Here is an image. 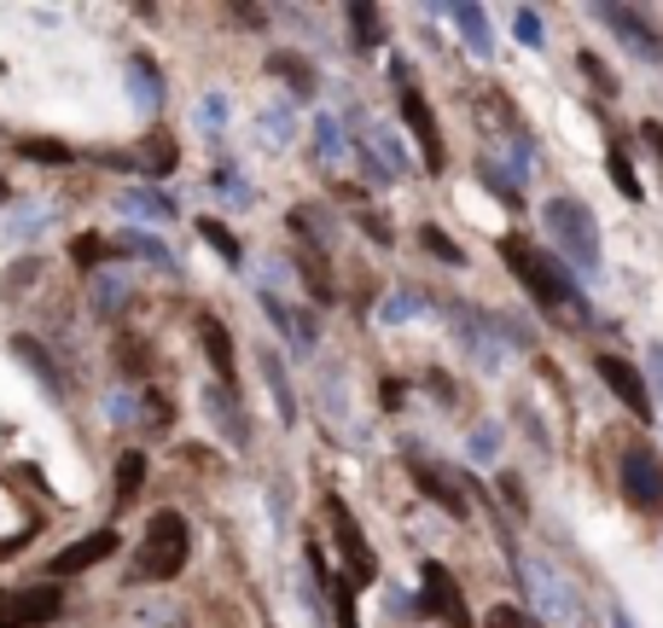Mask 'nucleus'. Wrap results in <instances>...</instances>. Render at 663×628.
I'll list each match as a JSON object with an SVG mask.
<instances>
[{
  "instance_id": "obj_1",
  "label": "nucleus",
  "mask_w": 663,
  "mask_h": 628,
  "mask_svg": "<svg viewBox=\"0 0 663 628\" xmlns=\"http://www.w3.org/2000/svg\"><path fill=\"white\" fill-rule=\"evenodd\" d=\"M501 257H506V268L518 274V285L530 292L541 309H570V315H582V297H576V285H570V274H565V262L558 257H548V250H536L530 239H501Z\"/></svg>"
},
{
  "instance_id": "obj_2",
  "label": "nucleus",
  "mask_w": 663,
  "mask_h": 628,
  "mask_svg": "<svg viewBox=\"0 0 663 628\" xmlns=\"http://www.w3.org/2000/svg\"><path fill=\"white\" fill-rule=\"evenodd\" d=\"M541 227H548V239L558 245V257H565L576 274H600L605 250H600V222H593V210L582 198H548V210H541Z\"/></svg>"
},
{
  "instance_id": "obj_3",
  "label": "nucleus",
  "mask_w": 663,
  "mask_h": 628,
  "mask_svg": "<svg viewBox=\"0 0 663 628\" xmlns=\"http://www.w3.org/2000/svg\"><path fill=\"white\" fill-rule=\"evenodd\" d=\"M186 553H193V530L175 506L151 513L146 535H140V553H134V582H175L186 570Z\"/></svg>"
},
{
  "instance_id": "obj_4",
  "label": "nucleus",
  "mask_w": 663,
  "mask_h": 628,
  "mask_svg": "<svg viewBox=\"0 0 663 628\" xmlns=\"http://www.w3.org/2000/svg\"><path fill=\"white\" fill-rule=\"evenodd\" d=\"M390 76H396V106L407 116V128H414V146H419V158L431 175H442L449 169V146H442V128H437V111H431V99H425V88L414 82V71H407L402 59H390Z\"/></svg>"
},
{
  "instance_id": "obj_5",
  "label": "nucleus",
  "mask_w": 663,
  "mask_h": 628,
  "mask_svg": "<svg viewBox=\"0 0 663 628\" xmlns=\"http://www.w3.org/2000/svg\"><path fill=\"white\" fill-rule=\"evenodd\" d=\"M327 524H332L337 553L349 558V582H355V588L372 582V576H379V558H372V541L361 535V524H355V513H349L344 495H327Z\"/></svg>"
},
{
  "instance_id": "obj_6",
  "label": "nucleus",
  "mask_w": 663,
  "mask_h": 628,
  "mask_svg": "<svg viewBox=\"0 0 663 628\" xmlns=\"http://www.w3.org/2000/svg\"><path fill=\"white\" fill-rule=\"evenodd\" d=\"M419 600H425V611H431V617L454 623V628H471L466 593H461V582H454L449 570L437 565V558H425V565H419Z\"/></svg>"
},
{
  "instance_id": "obj_7",
  "label": "nucleus",
  "mask_w": 663,
  "mask_h": 628,
  "mask_svg": "<svg viewBox=\"0 0 663 628\" xmlns=\"http://www.w3.org/2000/svg\"><path fill=\"white\" fill-rule=\"evenodd\" d=\"M617 483H623L628 506H640V513H663V460H652L646 448H628L623 454Z\"/></svg>"
},
{
  "instance_id": "obj_8",
  "label": "nucleus",
  "mask_w": 663,
  "mask_h": 628,
  "mask_svg": "<svg viewBox=\"0 0 663 628\" xmlns=\"http://www.w3.org/2000/svg\"><path fill=\"white\" fill-rule=\"evenodd\" d=\"M593 372H600L605 390H611V396H617L635 419H658V414H652V384H646V372H640L635 361H623V355H600V361H593Z\"/></svg>"
},
{
  "instance_id": "obj_9",
  "label": "nucleus",
  "mask_w": 663,
  "mask_h": 628,
  "mask_svg": "<svg viewBox=\"0 0 663 628\" xmlns=\"http://www.w3.org/2000/svg\"><path fill=\"white\" fill-rule=\"evenodd\" d=\"M59 588H24V593H0V628H47L59 623Z\"/></svg>"
},
{
  "instance_id": "obj_10",
  "label": "nucleus",
  "mask_w": 663,
  "mask_h": 628,
  "mask_svg": "<svg viewBox=\"0 0 663 628\" xmlns=\"http://www.w3.org/2000/svg\"><path fill=\"white\" fill-rule=\"evenodd\" d=\"M454 327H461V344L478 355V367H501L506 355V337L495 332V315L471 309V303H454Z\"/></svg>"
},
{
  "instance_id": "obj_11",
  "label": "nucleus",
  "mask_w": 663,
  "mask_h": 628,
  "mask_svg": "<svg viewBox=\"0 0 663 628\" xmlns=\"http://www.w3.org/2000/svg\"><path fill=\"white\" fill-rule=\"evenodd\" d=\"M204 414H210V426L228 436V448H245L250 443V419H245V407H240V390L233 384H210L204 390Z\"/></svg>"
},
{
  "instance_id": "obj_12",
  "label": "nucleus",
  "mask_w": 663,
  "mask_h": 628,
  "mask_svg": "<svg viewBox=\"0 0 663 628\" xmlns=\"http://www.w3.org/2000/svg\"><path fill=\"white\" fill-rule=\"evenodd\" d=\"M600 24L617 29V36L628 41V53H640L646 64L663 59V41H658V29H652V19H646V12H635V7H600Z\"/></svg>"
},
{
  "instance_id": "obj_13",
  "label": "nucleus",
  "mask_w": 663,
  "mask_h": 628,
  "mask_svg": "<svg viewBox=\"0 0 663 628\" xmlns=\"http://www.w3.org/2000/svg\"><path fill=\"white\" fill-rule=\"evenodd\" d=\"M407 478H414L419 495H431L442 513H454V518H466L471 506H466V483L454 478V471H437L431 460H407Z\"/></svg>"
},
{
  "instance_id": "obj_14",
  "label": "nucleus",
  "mask_w": 663,
  "mask_h": 628,
  "mask_svg": "<svg viewBox=\"0 0 663 628\" xmlns=\"http://www.w3.org/2000/svg\"><path fill=\"white\" fill-rule=\"evenodd\" d=\"M518 576H524V588L536 593V605L548 611V617H576V600H570V588L553 576V565H541V558H518Z\"/></svg>"
},
{
  "instance_id": "obj_15",
  "label": "nucleus",
  "mask_w": 663,
  "mask_h": 628,
  "mask_svg": "<svg viewBox=\"0 0 663 628\" xmlns=\"http://www.w3.org/2000/svg\"><path fill=\"white\" fill-rule=\"evenodd\" d=\"M262 315H268V327H274L280 337H292L297 349H315V337H320V320L315 315H297L280 292H262Z\"/></svg>"
},
{
  "instance_id": "obj_16",
  "label": "nucleus",
  "mask_w": 663,
  "mask_h": 628,
  "mask_svg": "<svg viewBox=\"0 0 663 628\" xmlns=\"http://www.w3.org/2000/svg\"><path fill=\"white\" fill-rule=\"evenodd\" d=\"M116 553V530H94V535H82V541H71L64 553H53V576H76V570H94L99 558H111Z\"/></svg>"
},
{
  "instance_id": "obj_17",
  "label": "nucleus",
  "mask_w": 663,
  "mask_h": 628,
  "mask_svg": "<svg viewBox=\"0 0 663 628\" xmlns=\"http://www.w3.org/2000/svg\"><path fill=\"white\" fill-rule=\"evenodd\" d=\"M106 163H128V169H140L146 181H163V175H175L181 146H175V134H146V146L134 151V158H106Z\"/></svg>"
},
{
  "instance_id": "obj_18",
  "label": "nucleus",
  "mask_w": 663,
  "mask_h": 628,
  "mask_svg": "<svg viewBox=\"0 0 663 628\" xmlns=\"http://www.w3.org/2000/svg\"><path fill=\"white\" fill-rule=\"evenodd\" d=\"M12 355H19V361H24L29 372H36L47 396H59V402L71 396V379L59 372V361H53V349H47V344H36V337H12Z\"/></svg>"
},
{
  "instance_id": "obj_19",
  "label": "nucleus",
  "mask_w": 663,
  "mask_h": 628,
  "mask_svg": "<svg viewBox=\"0 0 663 628\" xmlns=\"http://www.w3.org/2000/svg\"><path fill=\"white\" fill-rule=\"evenodd\" d=\"M128 99H134L146 116L163 111V71H158L146 53H128Z\"/></svg>"
},
{
  "instance_id": "obj_20",
  "label": "nucleus",
  "mask_w": 663,
  "mask_h": 628,
  "mask_svg": "<svg viewBox=\"0 0 663 628\" xmlns=\"http://www.w3.org/2000/svg\"><path fill=\"white\" fill-rule=\"evenodd\" d=\"M257 361H262V384H268V396H274L280 426H297V396H292V379H285V361L268 344L257 349Z\"/></svg>"
},
{
  "instance_id": "obj_21",
  "label": "nucleus",
  "mask_w": 663,
  "mask_h": 628,
  "mask_svg": "<svg viewBox=\"0 0 663 628\" xmlns=\"http://www.w3.org/2000/svg\"><path fill=\"white\" fill-rule=\"evenodd\" d=\"M88 303H94V315L99 320H123L128 315V274H94V285H88Z\"/></svg>"
},
{
  "instance_id": "obj_22",
  "label": "nucleus",
  "mask_w": 663,
  "mask_h": 628,
  "mask_svg": "<svg viewBox=\"0 0 663 628\" xmlns=\"http://www.w3.org/2000/svg\"><path fill=\"white\" fill-rule=\"evenodd\" d=\"M198 337H204V355H210V367L221 372V384H233V332L221 327L216 315L198 320Z\"/></svg>"
},
{
  "instance_id": "obj_23",
  "label": "nucleus",
  "mask_w": 663,
  "mask_h": 628,
  "mask_svg": "<svg viewBox=\"0 0 663 628\" xmlns=\"http://www.w3.org/2000/svg\"><path fill=\"white\" fill-rule=\"evenodd\" d=\"M116 210H123V216H146V222H169V216H175V198L151 193V186H123V193H116Z\"/></svg>"
},
{
  "instance_id": "obj_24",
  "label": "nucleus",
  "mask_w": 663,
  "mask_h": 628,
  "mask_svg": "<svg viewBox=\"0 0 663 628\" xmlns=\"http://www.w3.org/2000/svg\"><path fill=\"white\" fill-rule=\"evenodd\" d=\"M454 12V24H461V36H466V47L478 59H489L495 53V36H489V12L483 7H471V0H461V7H449Z\"/></svg>"
},
{
  "instance_id": "obj_25",
  "label": "nucleus",
  "mask_w": 663,
  "mask_h": 628,
  "mask_svg": "<svg viewBox=\"0 0 663 628\" xmlns=\"http://www.w3.org/2000/svg\"><path fill=\"white\" fill-rule=\"evenodd\" d=\"M268 76H280L297 99H309V94H315V64H309V59H297V53H285V47H280V53H268Z\"/></svg>"
},
{
  "instance_id": "obj_26",
  "label": "nucleus",
  "mask_w": 663,
  "mask_h": 628,
  "mask_svg": "<svg viewBox=\"0 0 663 628\" xmlns=\"http://www.w3.org/2000/svg\"><path fill=\"white\" fill-rule=\"evenodd\" d=\"M292 128H297V116H292V106H262V116H257V140L268 146V151H285L292 146Z\"/></svg>"
},
{
  "instance_id": "obj_27",
  "label": "nucleus",
  "mask_w": 663,
  "mask_h": 628,
  "mask_svg": "<svg viewBox=\"0 0 663 628\" xmlns=\"http://www.w3.org/2000/svg\"><path fill=\"white\" fill-rule=\"evenodd\" d=\"M116 250H123V257H140L151 268H175V250H169L163 239H151V233H140V227L116 233Z\"/></svg>"
},
{
  "instance_id": "obj_28",
  "label": "nucleus",
  "mask_w": 663,
  "mask_h": 628,
  "mask_svg": "<svg viewBox=\"0 0 663 628\" xmlns=\"http://www.w3.org/2000/svg\"><path fill=\"white\" fill-rule=\"evenodd\" d=\"M111 257H123V250H116V239H99V233H82V239L71 245V262L82 268V274H106Z\"/></svg>"
},
{
  "instance_id": "obj_29",
  "label": "nucleus",
  "mask_w": 663,
  "mask_h": 628,
  "mask_svg": "<svg viewBox=\"0 0 663 628\" xmlns=\"http://www.w3.org/2000/svg\"><path fill=\"white\" fill-rule=\"evenodd\" d=\"M106 419H111V426H134V431H140V419H146V390H123V384H116L111 396H106Z\"/></svg>"
},
{
  "instance_id": "obj_30",
  "label": "nucleus",
  "mask_w": 663,
  "mask_h": 628,
  "mask_svg": "<svg viewBox=\"0 0 663 628\" xmlns=\"http://www.w3.org/2000/svg\"><path fill=\"white\" fill-rule=\"evenodd\" d=\"M367 146L379 151V163L390 169V175H402V169H407V151H402V140H396V128L372 123V128H367Z\"/></svg>"
},
{
  "instance_id": "obj_31",
  "label": "nucleus",
  "mask_w": 663,
  "mask_h": 628,
  "mask_svg": "<svg viewBox=\"0 0 663 628\" xmlns=\"http://www.w3.org/2000/svg\"><path fill=\"white\" fill-rule=\"evenodd\" d=\"M140 483H146V454L140 448H128L123 454V460H116V501H134V495H140Z\"/></svg>"
},
{
  "instance_id": "obj_32",
  "label": "nucleus",
  "mask_w": 663,
  "mask_h": 628,
  "mask_svg": "<svg viewBox=\"0 0 663 628\" xmlns=\"http://www.w3.org/2000/svg\"><path fill=\"white\" fill-rule=\"evenodd\" d=\"M228 116H233L228 94H204L198 106H193V123H198V134H221V128H228Z\"/></svg>"
},
{
  "instance_id": "obj_33",
  "label": "nucleus",
  "mask_w": 663,
  "mask_h": 628,
  "mask_svg": "<svg viewBox=\"0 0 663 628\" xmlns=\"http://www.w3.org/2000/svg\"><path fill=\"white\" fill-rule=\"evenodd\" d=\"M315 158H320V163H337V158H344V128H337V116H327V111L315 116Z\"/></svg>"
},
{
  "instance_id": "obj_34",
  "label": "nucleus",
  "mask_w": 663,
  "mask_h": 628,
  "mask_svg": "<svg viewBox=\"0 0 663 628\" xmlns=\"http://www.w3.org/2000/svg\"><path fill=\"white\" fill-rule=\"evenodd\" d=\"M344 19H349V36H355V47H361V53L384 41V36H379V7H349Z\"/></svg>"
},
{
  "instance_id": "obj_35",
  "label": "nucleus",
  "mask_w": 663,
  "mask_h": 628,
  "mask_svg": "<svg viewBox=\"0 0 663 628\" xmlns=\"http://www.w3.org/2000/svg\"><path fill=\"white\" fill-rule=\"evenodd\" d=\"M414 315H425V292H390L384 309H379V320H390V327H402V320H414Z\"/></svg>"
},
{
  "instance_id": "obj_36",
  "label": "nucleus",
  "mask_w": 663,
  "mask_h": 628,
  "mask_svg": "<svg viewBox=\"0 0 663 628\" xmlns=\"http://www.w3.org/2000/svg\"><path fill=\"white\" fill-rule=\"evenodd\" d=\"M198 239L210 245V250H221V262H240V239H233V233L221 227L216 216H204V222H198Z\"/></svg>"
},
{
  "instance_id": "obj_37",
  "label": "nucleus",
  "mask_w": 663,
  "mask_h": 628,
  "mask_svg": "<svg viewBox=\"0 0 663 628\" xmlns=\"http://www.w3.org/2000/svg\"><path fill=\"white\" fill-rule=\"evenodd\" d=\"M19 151L29 163H76V151L59 146V140H19Z\"/></svg>"
},
{
  "instance_id": "obj_38",
  "label": "nucleus",
  "mask_w": 663,
  "mask_h": 628,
  "mask_svg": "<svg viewBox=\"0 0 663 628\" xmlns=\"http://www.w3.org/2000/svg\"><path fill=\"white\" fill-rule=\"evenodd\" d=\"M332 617H337V628H361V611H355V582H332Z\"/></svg>"
},
{
  "instance_id": "obj_39",
  "label": "nucleus",
  "mask_w": 663,
  "mask_h": 628,
  "mask_svg": "<svg viewBox=\"0 0 663 628\" xmlns=\"http://www.w3.org/2000/svg\"><path fill=\"white\" fill-rule=\"evenodd\" d=\"M419 245H425V250H431V257H437V262H449V268H461V262H466V250H461V245H454V239H442V233H437V227H419Z\"/></svg>"
},
{
  "instance_id": "obj_40",
  "label": "nucleus",
  "mask_w": 663,
  "mask_h": 628,
  "mask_svg": "<svg viewBox=\"0 0 663 628\" xmlns=\"http://www.w3.org/2000/svg\"><path fill=\"white\" fill-rule=\"evenodd\" d=\"M478 175H483V186H489L501 204H518V186H513V175H506V169H495V158H483Z\"/></svg>"
},
{
  "instance_id": "obj_41",
  "label": "nucleus",
  "mask_w": 663,
  "mask_h": 628,
  "mask_svg": "<svg viewBox=\"0 0 663 628\" xmlns=\"http://www.w3.org/2000/svg\"><path fill=\"white\" fill-rule=\"evenodd\" d=\"M355 163H361V175H367L372 186H390V169L379 163V151L367 146V134H355Z\"/></svg>"
},
{
  "instance_id": "obj_42",
  "label": "nucleus",
  "mask_w": 663,
  "mask_h": 628,
  "mask_svg": "<svg viewBox=\"0 0 663 628\" xmlns=\"http://www.w3.org/2000/svg\"><path fill=\"white\" fill-rule=\"evenodd\" d=\"M41 222H47V210H19V216H12V227H7V239H12V245L41 239Z\"/></svg>"
},
{
  "instance_id": "obj_43",
  "label": "nucleus",
  "mask_w": 663,
  "mask_h": 628,
  "mask_svg": "<svg viewBox=\"0 0 663 628\" xmlns=\"http://www.w3.org/2000/svg\"><path fill=\"white\" fill-rule=\"evenodd\" d=\"M344 414H349V396H344V372H327V419L332 426H344Z\"/></svg>"
},
{
  "instance_id": "obj_44",
  "label": "nucleus",
  "mask_w": 663,
  "mask_h": 628,
  "mask_svg": "<svg viewBox=\"0 0 663 628\" xmlns=\"http://www.w3.org/2000/svg\"><path fill=\"white\" fill-rule=\"evenodd\" d=\"M513 36H518L524 47H541V12H536V7H518V12H513Z\"/></svg>"
},
{
  "instance_id": "obj_45",
  "label": "nucleus",
  "mask_w": 663,
  "mask_h": 628,
  "mask_svg": "<svg viewBox=\"0 0 663 628\" xmlns=\"http://www.w3.org/2000/svg\"><path fill=\"white\" fill-rule=\"evenodd\" d=\"M210 186H216L221 198H233V204H250V186L240 181V169H216V175H210Z\"/></svg>"
},
{
  "instance_id": "obj_46",
  "label": "nucleus",
  "mask_w": 663,
  "mask_h": 628,
  "mask_svg": "<svg viewBox=\"0 0 663 628\" xmlns=\"http://www.w3.org/2000/svg\"><path fill=\"white\" fill-rule=\"evenodd\" d=\"M292 227L303 239H327V210H309V204H303V210H292Z\"/></svg>"
},
{
  "instance_id": "obj_47",
  "label": "nucleus",
  "mask_w": 663,
  "mask_h": 628,
  "mask_svg": "<svg viewBox=\"0 0 663 628\" xmlns=\"http://www.w3.org/2000/svg\"><path fill=\"white\" fill-rule=\"evenodd\" d=\"M611 181H617V193L623 198H640V181H635V169H628V158H623V151H611Z\"/></svg>"
},
{
  "instance_id": "obj_48",
  "label": "nucleus",
  "mask_w": 663,
  "mask_h": 628,
  "mask_svg": "<svg viewBox=\"0 0 663 628\" xmlns=\"http://www.w3.org/2000/svg\"><path fill=\"white\" fill-rule=\"evenodd\" d=\"M495 448H501V431L495 426H478V431H471V460H495Z\"/></svg>"
},
{
  "instance_id": "obj_49",
  "label": "nucleus",
  "mask_w": 663,
  "mask_h": 628,
  "mask_svg": "<svg viewBox=\"0 0 663 628\" xmlns=\"http://www.w3.org/2000/svg\"><path fill=\"white\" fill-rule=\"evenodd\" d=\"M169 426V402L158 396V390H146V419H140V431H163Z\"/></svg>"
},
{
  "instance_id": "obj_50",
  "label": "nucleus",
  "mask_w": 663,
  "mask_h": 628,
  "mask_svg": "<svg viewBox=\"0 0 663 628\" xmlns=\"http://www.w3.org/2000/svg\"><path fill=\"white\" fill-rule=\"evenodd\" d=\"M582 76H588V82H593V88H600V94H617V76H611V71H605V64L593 59V53H582Z\"/></svg>"
},
{
  "instance_id": "obj_51",
  "label": "nucleus",
  "mask_w": 663,
  "mask_h": 628,
  "mask_svg": "<svg viewBox=\"0 0 663 628\" xmlns=\"http://www.w3.org/2000/svg\"><path fill=\"white\" fill-rule=\"evenodd\" d=\"M489 628H524V617L513 605H495V611H489Z\"/></svg>"
},
{
  "instance_id": "obj_52",
  "label": "nucleus",
  "mask_w": 663,
  "mask_h": 628,
  "mask_svg": "<svg viewBox=\"0 0 663 628\" xmlns=\"http://www.w3.org/2000/svg\"><path fill=\"white\" fill-rule=\"evenodd\" d=\"M646 367H652V390L663 396V344H652V349H646Z\"/></svg>"
},
{
  "instance_id": "obj_53",
  "label": "nucleus",
  "mask_w": 663,
  "mask_h": 628,
  "mask_svg": "<svg viewBox=\"0 0 663 628\" xmlns=\"http://www.w3.org/2000/svg\"><path fill=\"white\" fill-rule=\"evenodd\" d=\"M640 134H646V146H652L658 158H663V123H640Z\"/></svg>"
},
{
  "instance_id": "obj_54",
  "label": "nucleus",
  "mask_w": 663,
  "mask_h": 628,
  "mask_svg": "<svg viewBox=\"0 0 663 628\" xmlns=\"http://www.w3.org/2000/svg\"><path fill=\"white\" fill-rule=\"evenodd\" d=\"M611 628H635V623H628V611H611Z\"/></svg>"
},
{
  "instance_id": "obj_55",
  "label": "nucleus",
  "mask_w": 663,
  "mask_h": 628,
  "mask_svg": "<svg viewBox=\"0 0 663 628\" xmlns=\"http://www.w3.org/2000/svg\"><path fill=\"white\" fill-rule=\"evenodd\" d=\"M12 198V186H7V175H0V204H7Z\"/></svg>"
}]
</instances>
